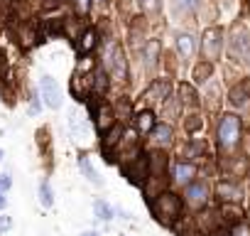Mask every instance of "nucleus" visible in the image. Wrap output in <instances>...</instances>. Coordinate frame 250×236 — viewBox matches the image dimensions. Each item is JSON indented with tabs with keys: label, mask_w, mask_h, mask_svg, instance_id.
I'll return each mask as SVG.
<instances>
[{
	"label": "nucleus",
	"mask_w": 250,
	"mask_h": 236,
	"mask_svg": "<svg viewBox=\"0 0 250 236\" xmlns=\"http://www.w3.org/2000/svg\"><path fill=\"white\" fill-rule=\"evenodd\" d=\"M228 52L233 59H248L250 57V35L245 27L240 25H233V32H230V40H228Z\"/></svg>",
	"instance_id": "20e7f679"
},
{
	"label": "nucleus",
	"mask_w": 250,
	"mask_h": 236,
	"mask_svg": "<svg viewBox=\"0 0 250 236\" xmlns=\"http://www.w3.org/2000/svg\"><path fill=\"white\" fill-rule=\"evenodd\" d=\"M0 3H3V5H10V3H13V0H0Z\"/></svg>",
	"instance_id": "4c0bfd02"
},
{
	"label": "nucleus",
	"mask_w": 250,
	"mask_h": 236,
	"mask_svg": "<svg viewBox=\"0 0 250 236\" xmlns=\"http://www.w3.org/2000/svg\"><path fill=\"white\" fill-rule=\"evenodd\" d=\"M177 49H179V54L184 59H189L194 54V37L191 35H179L177 37Z\"/></svg>",
	"instance_id": "6ab92c4d"
},
{
	"label": "nucleus",
	"mask_w": 250,
	"mask_h": 236,
	"mask_svg": "<svg viewBox=\"0 0 250 236\" xmlns=\"http://www.w3.org/2000/svg\"><path fill=\"white\" fill-rule=\"evenodd\" d=\"M204 153V143H199V141H194L189 148H187V158H196V155H201Z\"/></svg>",
	"instance_id": "c85d7f7f"
},
{
	"label": "nucleus",
	"mask_w": 250,
	"mask_h": 236,
	"mask_svg": "<svg viewBox=\"0 0 250 236\" xmlns=\"http://www.w3.org/2000/svg\"><path fill=\"white\" fill-rule=\"evenodd\" d=\"M69 126H71V133L79 138V141H86L88 136H91V131H88V126H86V121L79 116V113H71L69 116Z\"/></svg>",
	"instance_id": "ddd939ff"
},
{
	"label": "nucleus",
	"mask_w": 250,
	"mask_h": 236,
	"mask_svg": "<svg viewBox=\"0 0 250 236\" xmlns=\"http://www.w3.org/2000/svg\"><path fill=\"white\" fill-rule=\"evenodd\" d=\"M120 136H123V128H120V126H113V128H110V133H108V136H105V141H103V148L108 150V148L118 145Z\"/></svg>",
	"instance_id": "b1692460"
},
{
	"label": "nucleus",
	"mask_w": 250,
	"mask_h": 236,
	"mask_svg": "<svg viewBox=\"0 0 250 236\" xmlns=\"http://www.w3.org/2000/svg\"><path fill=\"white\" fill-rule=\"evenodd\" d=\"M201 128V118L199 116H189V121H187V131L189 133H194V131H199Z\"/></svg>",
	"instance_id": "7c9ffc66"
},
{
	"label": "nucleus",
	"mask_w": 250,
	"mask_h": 236,
	"mask_svg": "<svg viewBox=\"0 0 250 236\" xmlns=\"http://www.w3.org/2000/svg\"><path fill=\"white\" fill-rule=\"evenodd\" d=\"M79 167H81V172H83L93 185H103V180L98 177L96 167H93V165H91V160H88V155H79Z\"/></svg>",
	"instance_id": "2eb2a0df"
},
{
	"label": "nucleus",
	"mask_w": 250,
	"mask_h": 236,
	"mask_svg": "<svg viewBox=\"0 0 250 236\" xmlns=\"http://www.w3.org/2000/svg\"><path fill=\"white\" fill-rule=\"evenodd\" d=\"M150 133H152V141H155L157 145H169V143H172V136H174V133H172V128H169L167 123L155 126Z\"/></svg>",
	"instance_id": "4468645a"
},
{
	"label": "nucleus",
	"mask_w": 250,
	"mask_h": 236,
	"mask_svg": "<svg viewBox=\"0 0 250 236\" xmlns=\"http://www.w3.org/2000/svg\"><path fill=\"white\" fill-rule=\"evenodd\" d=\"M3 155H5V153H3V148H0V160H3Z\"/></svg>",
	"instance_id": "58836bf2"
},
{
	"label": "nucleus",
	"mask_w": 250,
	"mask_h": 236,
	"mask_svg": "<svg viewBox=\"0 0 250 236\" xmlns=\"http://www.w3.org/2000/svg\"><path fill=\"white\" fill-rule=\"evenodd\" d=\"M40 202H42V207H44V209L54 207V192H52V185H49V180H47V177L40 182Z\"/></svg>",
	"instance_id": "f3484780"
},
{
	"label": "nucleus",
	"mask_w": 250,
	"mask_h": 236,
	"mask_svg": "<svg viewBox=\"0 0 250 236\" xmlns=\"http://www.w3.org/2000/svg\"><path fill=\"white\" fill-rule=\"evenodd\" d=\"M179 5H182L184 10H191V8L196 5V0H179Z\"/></svg>",
	"instance_id": "f704fd0d"
},
{
	"label": "nucleus",
	"mask_w": 250,
	"mask_h": 236,
	"mask_svg": "<svg viewBox=\"0 0 250 236\" xmlns=\"http://www.w3.org/2000/svg\"><path fill=\"white\" fill-rule=\"evenodd\" d=\"M40 91H42V98H44V103L49 108H59L62 106V89L49 74H44L40 79Z\"/></svg>",
	"instance_id": "39448f33"
},
{
	"label": "nucleus",
	"mask_w": 250,
	"mask_h": 236,
	"mask_svg": "<svg viewBox=\"0 0 250 236\" xmlns=\"http://www.w3.org/2000/svg\"><path fill=\"white\" fill-rule=\"evenodd\" d=\"M165 170H167V158H165V153H152L150 158H147V177H152V180H165Z\"/></svg>",
	"instance_id": "1a4fd4ad"
},
{
	"label": "nucleus",
	"mask_w": 250,
	"mask_h": 236,
	"mask_svg": "<svg viewBox=\"0 0 250 236\" xmlns=\"http://www.w3.org/2000/svg\"><path fill=\"white\" fill-rule=\"evenodd\" d=\"M93 84H96V91L103 94V91L108 89V74H105L103 69H96V74H93Z\"/></svg>",
	"instance_id": "a878e982"
},
{
	"label": "nucleus",
	"mask_w": 250,
	"mask_h": 236,
	"mask_svg": "<svg viewBox=\"0 0 250 236\" xmlns=\"http://www.w3.org/2000/svg\"><path fill=\"white\" fill-rule=\"evenodd\" d=\"M8 207V197H5V192L0 189V209H5Z\"/></svg>",
	"instance_id": "c9c22d12"
},
{
	"label": "nucleus",
	"mask_w": 250,
	"mask_h": 236,
	"mask_svg": "<svg viewBox=\"0 0 250 236\" xmlns=\"http://www.w3.org/2000/svg\"><path fill=\"white\" fill-rule=\"evenodd\" d=\"M230 236H250V229L245 224H235L233 231H230Z\"/></svg>",
	"instance_id": "473e14b6"
},
{
	"label": "nucleus",
	"mask_w": 250,
	"mask_h": 236,
	"mask_svg": "<svg viewBox=\"0 0 250 236\" xmlns=\"http://www.w3.org/2000/svg\"><path fill=\"white\" fill-rule=\"evenodd\" d=\"M201 49H204L206 59H216V57L221 54V30H218V27H208V30L204 32Z\"/></svg>",
	"instance_id": "0eeeda50"
},
{
	"label": "nucleus",
	"mask_w": 250,
	"mask_h": 236,
	"mask_svg": "<svg viewBox=\"0 0 250 236\" xmlns=\"http://www.w3.org/2000/svg\"><path fill=\"white\" fill-rule=\"evenodd\" d=\"M81 236H98V231H83Z\"/></svg>",
	"instance_id": "e433bc0d"
},
{
	"label": "nucleus",
	"mask_w": 250,
	"mask_h": 236,
	"mask_svg": "<svg viewBox=\"0 0 250 236\" xmlns=\"http://www.w3.org/2000/svg\"><path fill=\"white\" fill-rule=\"evenodd\" d=\"M76 8H79V13H88V8H91V0H76Z\"/></svg>",
	"instance_id": "72a5a7b5"
},
{
	"label": "nucleus",
	"mask_w": 250,
	"mask_h": 236,
	"mask_svg": "<svg viewBox=\"0 0 250 236\" xmlns=\"http://www.w3.org/2000/svg\"><path fill=\"white\" fill-rule=\"evenodd\" d=\"M140 5H143V10H147V13H160V8H162L160 0H140Z\"/></svg>",
	"instance_id": "cd10ccee"
},
{
	"label": "nucleus",
	"mask_w": 250,
	"mask_h": 236,
	"mask_svg": "<svg viewBox=\"0 0 250 236\" xmlns=\"http://www.w3.org/2000/svg\"><path fill=\"white\" fill-rule=\"evenodd\" d=\"M248 98H250V94H248V86H235L233 91H230V103L233 106H245L248 103Z\"/></svg>",
	"instance_id": "5701e85b"
},
{
	"label": "nucleus",
	"mask_w": 250,
	"mask_h": 236,
	"mask_svg": "<svg viewBox=\"0 0 250 236\" xmlns=\"http://www.w3.org/2000/svg\"><path fill=\"white\" fill-rule=\"evenodd\" d=\"M211 71H213L211 62H204V64H199V67L194 69V79H196V81H206V79L211 76Z\"/></svg>",
	"instance_id": "393cba45"
},
{
	"label": "nucleus",
	"mask_w": 250,
	"mask_h": 236,
	"mask_svg": "<svg viewBox=\"0 0 250 236\" xmlns=\"http://www.w3.org/2000/svg\"><path fill=\"white\" fill-rule=\"evenodd\" d=\"M150 207H152L155 219H157L160 224H165V226H172V224L179 219V214H182V202H179V197L172 194V192L157 194V199H155Z\"/></svg>",
	"instance_id": "f257e3e1"
},
{
	"label": "nucleus",
	"mask_w": 250,
	"mask_h": 236,
	"mask_svg": "<svg viewBox=\"0 0 250 236\" xmlns=\"http://www.w3.org/2000/svg\"><path fill=\"white\" fill-rule=\"evenodd\" d=\"M96 3H101V5H103V3H108V0H96Z\"/></svg>",
	"instance_id": "ea45409f"
},
{
	"label": "nucleus",
	"mask_w": 250,
	"mask_h": 236,
	"mask_svg": "<svg viewBox=\"0 0 250 236\" xmlns=\"http://www.w3.org/2000/svg\"><path fill=\"white\" fill-rule=\"evenodd\" d=\"M10 229H13V216L3 214V216H0V234H8Z\"/></svg>",
	"instance_id": "c756f323"
},
{
	"label": "nucleus",
	"mask_w": 250,
	"mask_h": 236,
	"mask_svg": "<svg viewBox=\"0 0 250 236\" xmlns=\"http://www.w3.org/2000/svg\"><path fill=\"white\" fill-rule=\"evenodd\" d=\"M218 199L230 202V204H238V202L243 199L240 185H235V182H221V185H218Z\"/></svg>",
	"instance_id": "9d476101"
},
{
	"label": "nucleus",
	"mask_w": 250,
	"mask_h": 236,
	"mask_svg": "<svg viewBox=\"0 0 250 236\" xmlns=\"http://www.w3.org/2000/svg\"><path fill=\"white\" fill-rule=\"evenodd\" d=\"M123 172H125V177H128L133 185L145 187V182H147V160L135 158L133 163H128V165L123 167Z\"/></svg>",
	"instance_id": "423d86ee"
},
{
	"label": "nucleus",
	"mask_w": 250,
	"mask_h": 236,
	"mask_svg": "<svg viewBox=\"0 0 250 236\" xmlns=\"http://www.w3.org/2000/svg\"><path fill=\"white\" fill-rule=\"evenodd\" d=\"M93 214H96L101 221H110V219H113V207H110L105 199H96V202H93Z\"/></svg>",
	"instance_id": "412c9836"
},
{
	"label": "nucleus",
	"mask_w": 250,
	"mask_h": 236,
	"mask_svg": "<svg viewBox=\"0 0 250 236\" xmlns=\"http://www.w3.org/2000/svg\"><path fill=\"white\" fill-rule=\"evenodd\" d=\"M93 47H96V30H86V32L81 35V40H79V52L86 54V52H91Z\"/></svg>",
	"instance_id": "4be33fe9"
},
{
	"label": "nucleus",
	"mask_w": 250,
	"mask_h": 236,
	"mask_svg": "<svg viewBox=\"0 0 250 236\" xmlns=\"http://www.w3.org/2000/svg\"><path fill=\"white\" fill-rule=\"evenodd\" d=\"M179 94H182L184 103H189V106H194V103H196V91H194L189 84H182V86H179Z\"/></svg>",
	"instance_id": "bb28decb"
},
{
	"label": "nucleus",
	"mask_w": 250,
	"mask_h": 236,
	"mask_svg": "<svg viewBox=\"0 0 250 236\" xmlns=\"http://www.w3.org/2000/svg\"><path fill=\"white\" fill-rule=\"evenodd\" d=\"M135 123H138V131H140V133H150V131L155 128V116H152V111H143V113H138Z\"/></svg>",
	"instance_id": "a211bd4d"
},
{
	"label": "nucleus",
	"mask_w": 250,
	"mask_h": 236,
	"mask_svg": "<svg viewBox=\"0 0 250 236\" xmlns=\"http://www.w3.org/2000/svg\"><path fill=\"white\" fill-rule=\"evenodd\" d=\"M105 69L113 79H120V81L128 76V62H125L123 47L118 42H110L108 49H105Z\"/></svg>",
	"instance_id": "f03ea898"
},
{
	"label": "nucleus",
	"mask_w": 250,
	"mask_h": 236,
	"mask_svg": "<svg viewBox=\"0 0 250 236\" xmlns=\"http://www.w3.org/2000/svg\"><path fill=\"white\" fill-rule=\"evenodd\" d=\"M206 199H208V187H206V182H189L187 185V202L191 204V207H204L206 204Z\"/></svg>",
	"instance_id": "6e6552de"
},
{
	"label": "nucleus",
	"mask_w": 250,
	"mask_h": 236,
	"mask_svg": "<svg viewBox=\"0 0 250 236\" xmlns=\"http://www.w3.org/2000/svg\"><path fill=\"white\" fill-rule=\"evenodd\" d=\"M167 96H169V84L167 81H155L152 89L147 91V98L150 101H165Z\"/></svg>",
	"instance_id": "dca6fc26"
},
{
	"label": "nucleus",
	"mask_w": 250,
	"mask_h": 236,
	"mask_svg": "<svg viewBox=\"0 0 250 236\" xmlns=\"http://www.w3.org/2000/svg\"><path fill=\"white\" fill-rule=\"evenodd\" d=\"M157 57H160V42L157 40H150L145 45V64H147V69H152L157 64Z\"/></svg>",
	"instance_id": "aec40b11"
},
{
	"label": "nucleus",
	"mask_w": 250,
	"mask_h": 236,
	"mask_svg": "<svg viewBox=\"0 0 250 236\" xmlns=\"http://www.w3.org/2000/svg\"><path fill=\"white\" fill-rule=\"evenodd\" d=\"M91 113H93V118H96V123H98V128H101V131H105V128H110V126H113V108H110L108 103L91 106Z\"/></svg>",
	"instance_id": "9b49d317"
},
{
	"label": "nucleus",
	"mask_w": 250,
	"mask_h": 236,
	"mask_svg": "<svg viewBox=\"0 0 250 236\" xmlns=\"http://www.w3.org/2000/svg\"><path fill=\"white\" fill-rule=\"evenodd\" d=\"M194 175H196V165H191V163H177L174 165V180L179 185H189L194 180Z\"/></svg>",
	"instance_id": "f8f14e48"
},
{
	"label": "nucleus",
	"mask_w": 250,
	"mask_h": 236,
	"mask_svg": "<svg viewBox=\"0 0 250 236\" xmlns=\"http://www.w3.org/2000/svg\"><path fill=\"white\" fill-rule=\"evenodd\" d=\"M240 138V118L233 113H226L218 123V145L221 148H233Z\"/></svg>",
	"instance_id": "7ed1b4c3"
},
{
	"label": "nucleus",
	"mask_w": 250,
	"mask_h": 236,
	"mask_svg": "<svg viewBox=\"0 0 250 236\" xmlns=\"http://www.w3.org/2000/svg\"><path fill=\"white\" fill-rule=\"evenodd\" d=\"M13 187V180H10V175L8 172H0V189H3V192H8Z\"/></svg>",
	"instance_id": "2f4dec72"
}]
</instances>
